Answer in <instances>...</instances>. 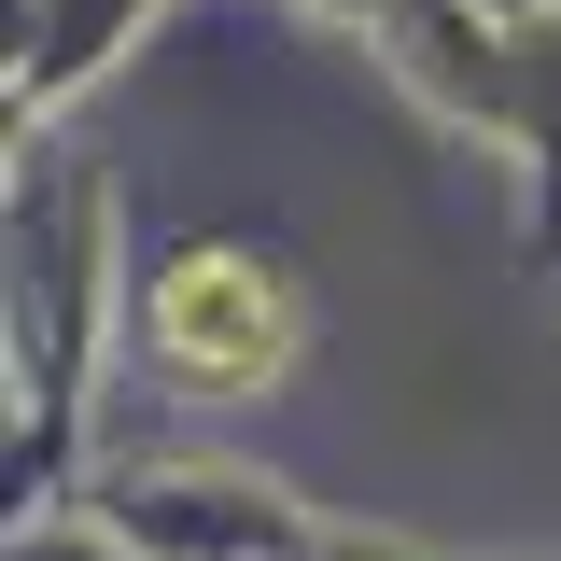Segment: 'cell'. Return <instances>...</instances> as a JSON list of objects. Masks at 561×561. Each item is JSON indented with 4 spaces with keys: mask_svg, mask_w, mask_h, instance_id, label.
I'll use <instances>...</instances> for the list:
<instances>
[{
    "mask_svg": "<svg viewBox=\"0 0 561 561\" xmlns=\"http://www.w3.org/2000/svg\"><path fill=\"white\" fill-rule=\"evenodd\" d=\"M154 337L183 351V365H210V379H267L280 351H295V309L239 253H197V267H169V295H154Z\"/></svg>",
    "mask_w": 561,
    "mask_h": 561,
    "instance_id": "obj_1",
    "label": "cell"
}]
</instances>
